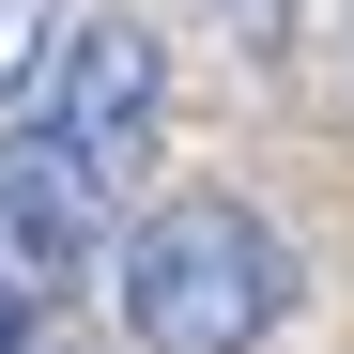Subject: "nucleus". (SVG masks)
Segmentation results:
<instances>
[{"label": "nucleus", "instance_id": "obj_1", "mask_svg": "<svg viewBox=\"0 0 354 354\" xmlns=\"http://www.w3.org/2000/svg\"><path fill=\"white\" fill-rule=\"evenodd\" d=\"M139 354H262L277 308H292V247L247 216V201H169L124 231V277H108Z\"/></svg>", "mask_w": 354, "mask_h": 354}, {"label": "nucleus", "instance_id": "obj_2", "mask_svg": "<svg viewBox=\"0 0 354 354\" xmlns=\"http://www.w3.org/2000/svg\"><path fill=\"white\" fill-rule=\"evenodd\" d=\"M46 124H62L77 154H108V169H139L154 124H169V46H154L139 16L62 31V62H46Z\"/></svg>", "mask_w": 354, "mask_h": 354}, {"label": "nucleus", "instance_id": "obj_3", "mask_svg": "<svg viewBox=\"0 0 354 354\" xmlns=\"http://www.w3.org/2000/svg\"><path fill=\"white\" fill-rule=\"evenodd\" d=\"M108 185H124V169H108V154H77L62 124H16V139H0V201H16V216H46L77 262L108 247Z\"/></svg>", "mask_w": 354, "mask_h": 354}, {"label": "nucleus", "instance_id": "obj_4", "mask_svg": "<svg viewBox=\"0 0 354 354\" xmlns=\"http://www.w3.org/2000/svg\"><path fill=\"white\" fill-rule=\"evenodd\" d=\"M46 62H62V0H0V124L46 93Z\"/></svg>", "mask_w": 354, "mask_h": 354}, {"label": "nucleus", "instance_id": "obj_5", "mask_svg": "<svg viewBox=\"0 0 354 354\" xmlns=\"http://www.w3.org/2000/svg\"><path fill=\"white\" fill-rule=\"evenodd\" d=\"M231 16H247V31H277V16H292V0H231Z\"/></svg>", "mask_w": 354, "mask_h": 354}]
</instances>
